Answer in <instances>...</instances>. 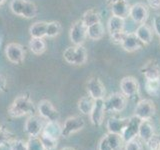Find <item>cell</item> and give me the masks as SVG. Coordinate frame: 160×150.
Wrapping results in <instances>:
<instances>
[{
    "label": "cell",
    "instance_id": "277c9868",
    "mask_svg": "<svg viewBox=\"0 0 160 150\" xmlns=\"http://www.w3.org/2000/svg\"><path fill=\"white\" fill-rule=\"evenodd\" d=\"M38 114L43 120L46 121H58L60 118V113L56 107L49 100L43 99L38 103Z\"/></svg>",
    "mask_w": 160,
    "mask_h": 150
},
{
    "label": "cell",
    "instance_id": "1f68e13d",
    "mask_svg": "<svg viewBox=\"0 0 160 150\" xmlns=\"http://www.w3.org/2000/svg\"><path fill=\"white\" fill-rule=\"evenodd\" d=\"M107 139L111 145V147L113 150H119L121 147V144L123 142V139L120 134H115V133H107L106 134Z\"/></svg>",
    "mask_w": 160,
    "mask_h": 150
},
{
    "label": "cell",
    "instance_id": "b9f144b4",
    "mask_svg": "<svg viewBox=\"0 0 160 150\" xmlns=\"http://www.w3.org/2000/svg\"><path fill=\"white\" fill-rule=\"evenodd\" d=\"M61 150H75V149L72 148V147H64V148H62Z\"/></svg>",
    "mask_w": 160,
    "mask_h": 150
},
{
    "label": "cell",
    "instance_id": "9c48e42d",
    "mask_svg": "<svg viewBox=\"0 0 160 150\" xmlns=\"http://www.w3.org/2000/svg\"><path fill=\"white\" fill-rule=\"evenodd\" d=\"M44 127L43 119L37 116V115H30L25 121L24 124V131L29 137H37L41 134Z\"/></svg>",
    "mask_w": 160,
    "mask_h": 150
},
{
    "label": "cell",
    "instance_id": "e0dca14e",
    "mask_svg": "<svg viewBox=\"0 0 160 150\" xmlns=\"http://www.w3.org/2000/svg\"><path fill=\"white\" fill-rule=\"evenodd\" d=\"M141 72L146 79H158L160 78V66L155 60H150L143 65Z\"/></svg>",
    "mask_w": 160,
    "mask_h": 150
},
{
    "label": "cell",
    "instance_id": "ffe728a7",
    "mask_svg": "<svg viewBox=\"0 0 160 150\" xmlns=\"http://www.w3.org/2000/svg\"><path fill=\"white\" fill-rule=\"evenodd\" d=\"M135 34H136V36L138 37V39L144 45L149 44L153 39L152 28L146 23L140 24L138 26V28L136 29V31H135Z\"/></svg>",
    "mask_w": 160,
    "mask_h": 150
},
{
    "label": "cell",
    "instance_id": "f1b7e54d",
    "mask_svg": "<svg viewBox=\"0 0 160 150\" xmlns=\"http://www.w3.org/2000/svg\"><path fill=\"white\" fill-rule=\"evenodd\" d=\"M145 91L150 96H158L160 94V78L146 79V82H145Z\"/></svg>",
    "mask_w": 160,
    "mask_h": 150
},
{
    "label": "cell",
    "instance_id": "3957f363",
    "mask_svg": "<svg viewBox=\"0 0 160 150\" xmlns=\"http://www.w3.org/2000/svg\"><path fill=\"white\" fill-rule=\"evenodd\" d=\"M64 60L72 65H83L87 60V52L82 45L67 47L63 52Z\"/></svg>",
    "mask_w": 160,
    "mask_h": 150
},
{
    "label": "cell",
    "instance_id": "ab89813d",
    "mask_svg": "<svg viewBox=\"0 0 160 150\" xmlns=\"http://www.w3.org/2000/svg\"><path fill=\"white\" fill-rule=\"evenodd\" d=\"M148 5L152 9L154 10H157L160 9V0H147Z\"/></svg>",
    "mask_w": 160,
    "mask_h": 150
},
{
    "label": "cell",
    "instance_id": "d590c367",
    "mask_svg": "<svg viewBox=\"0 0 160 150\" xmlns=\"http://www.w3.org/2000/svg\"><path fill=\"white\" fill-rule=\"evenodd\" d=\"M11 140V136H10L9 132L6 129H4L3 127H0V148H1L3 145L9 143Z\"/></svg>",
    "mask_w": 160,
    "mask_h": 150
},
{
    "label": "cell",
    "instance_id": "4316f807",
    "mask_svg": "<svg viewBox=\"0 0 160 150\" xmlns=\"http://www.w3.org/2000/svg\"><path fill=\"white\" fill-rule=\"evenodd\" d=\"M30 51L35 55H41L46 50V43L42 38H33L29 41Z\"/></svg>",
    "mask_w": 160,
    "mask_h": 150
},
{
    "label": "cell",
    "instance_id": "4fadbf2b",
    "mask_svg": "<svg viewBox=\"0 0 160 150\" xmlns=\"http://www.w3.org/2000/svg\"><path fill=\"white\" fill-rule=\"evenodd\" d=\"M87 92L90 97H92L94 100L101 99L104 97L105 94V87L104 84L101 82L98 77H91L86 84Z\"/></svg>",
    "mask_w": 160,
    "mask_h": 150
},
{
    "label": "cell",
    "instance_id": "2e32d148",
    "mask_svg": "<svg viewBox=\"0 0 160 150\" xmlns=\"http://www.w3.org/2000/svg\"><path fill=\"white\" fill-rule=\"evenodd\" d=\"M143 43L138 39L136 36V34L134 33H126V35L124 36L121 46L122 48L127 52H134L137 50L141 49L143 47Z\"/></svg>",
    "mask_w": 160,
    "mask_h": 150
},
{
    "label": "cell",
    "instance_id": "8fae6325",
    "mask_svg": "<svg viewBox=\"0 0 160 150\" xmlns=\"http://www.w3.org/2000/svg\"><path fill=\"white\" fill-rule=\"evenodd\" d=\"M142 120L138 118L136 115L128 118V122L125 126L123 132L121 134V137L123 139V141L126 143L130 140H132L134 138H136L138 136V131H139V126Z\"/></svg>",
    "mask_w": 160,
    "mask_h": 150
},
{
    "label": "cell",
    "instance_id": "ba28073f",
    "mask_svg": "<svg viewBox=\"0 0 160 150\" xmlns=\"http://www.w3.org/2000/svg\"><path fill=\"white\" fill-rule=\"evenodd\" d=\"M156 112L154 102L150 99H142L135 107V115L141 120H150Z\"/></svg>",
    "mask_w": 160,
    "mask_h": 150
},
{
    "label": "cell",
    "instance_id": "f35d334b",
    "mask_svg": "<svg viewBox=\"0 0 160 150\" xmlns=\"http://www.w3.org/2000/svg\"><path fill=\"white\" fill-rule=\"evenodd\" d=\"M153 28L154 31L160 37V14H156L153 18Z\"/></svg>",
    "mask_w": 160,
    "mask_h": 150
},
{
    "label": "cell",
    "instance_id": "6da1fadb",
    "mask_svg": "<svg viewBox=\"0 0 160 150\" xmlns=\"http://www.w3.org/2000/svg\"><path fill=\"white\" fill-rule=\"evenodd\" d=\"M8 115L12 118H20L23 116H30L36 112V107L33 101L27 95H20L16 97L8 107Z\"/></svg>",
    "mask_w": 160,
    "mask_h": 150
},
{
    "label": "cell",
    "instance_id": "7402d4cb",
    "mask_svg": "<svg viewBox=\"0 0 160 150\" xmlns=\"http://www.w3.org/2000/svg\"><path fill=\"white\" fill-rule=\"evenodd\" d=\"M62 126H60L58 121H47V123L44 125L42 132L43 134H46L50 137H53L55 139H58L60 136H62Z\"/></svg>",
    "mask_w": 160,
    "mask_h": 150
},
{
    "label": "cell",
    "instance_id": "cb8c5ba5",
    "mask_svg": "<svg viewBox=\"0 0 160 150\" xmlns=\"http://www.w3.org/2000/svg\"><path fill=\"white\" fill-rule=\"evenodd\" d=\"M46 27H47V22L37 21L29 27V33L33 38L43 39L44 37H46Z\"/></svg>",
    "mask_w": 160,
    "mask_h": 150
},
{
    "label": "cell",
    "instance_id": "e575fe53",
    "mask_svg": "<svg viewBox=\"0 0 160 150\" xmlns=\"http://www.w3.org/2000/svg\"><path fill=\"white\" fill-rule=\"evenodd\" d=\"M147 150H160V139L159 136L153 135V136L145 141Z\"/></svg>",
    "mask_w": 160,
    "mask_h": 150
},
{
    "label": "cell",
    "instance_id": "74e56055",
    "mask_svg": "<svg viewBox=\"0 0 160 150\" xmlns=\"http://www.w3.org/2000/svg\"><path fill=\"white\" fill-rule=\"evenodd\" d=\"M98 150H113L112 147H111V145H110V143L108 141L106 134H105L104 136L101 138V140H100Z\"/></svg>",
    "mask_w": 160,
    "mask_h": 150
},
{
    "label": "cell",
    "instance_id": "d4e9b609",
    "mask_svg": "<svg viewBox=\"0 0 160 150\" xmlns=\"http://www.w3.org/2000/svg\"><path fill=\"white\" fill-rule=\"evenodd\" d=\"M81 20L87 27H89L93 24L101 22V14L96 9H89L84 12Z\"/></svg>",
    "mask_w": 160,
    "mask_h": 150
},
{
    "label": "cell",
    "instance_id": "8992f818",
    "mask_svg": "<svg viewBox=\"0 0 160 150\" xmlns=\"http://www.w3.org/2000/svg\"><path fill=\"white\" fill-rule=\"evenodd\" d=\"M69 38L74 45H82L87 38V26L81 19L75 21L69 31Z\"/></svg>",
    "mask_w": 160,
    "mask_h": 150
},
{
    "label": "cell",
    "instance_id": "7c38bea8",
    "mask_svg": "<svg viewBox=\"0 0 160 150\" xmlns=\"http://www.w3.org/2000/svg\"><path fill=\"white\" fill-rule=\"evenodd\" d=\"M120 90L126 98H132L136 96L139 92V83L136 78L132 76H126L120 81Z\"/></svg>",
    "mask_w": 160,
    "mask_h": 150
},
{
    "label": "cell",
    "instance_id": "7a4b0ae2",
    "mask_svg": "<svg viewBox=\"0 0 160 150\" xmlns=\"http://www.w3.org/2000/svg\"><path fill=\"white\" fill-rule=\"evenodd\" d=\"M10 9L13 14L26 19H32L37 15L36 5L29 0H12Z\"/></svg>",
    "mask_w": 160,
    "mask_h": 150
},
{
    "label": "cell",
    "instance_id": "d6986e66",
    "mask_svg": "<svg viewBox=\"0 0 160 150\" xmlns=\"http://www.w3.org/2000/svg\"><path fill=\"white\" fill-rule=\"evenodd\" d=\"M130 8H131V6H130V4L126 1V0L111 4L112 15L120 17L122 19L127 18L130 15Z\"/></svg>",
    "mask_w": 160,
    "mask_h": 150
},
{
    "label": "cell",
    "instance_id": "d6a6232c",
    "mask_svg": "<svg viewBox=\"0 0 160 150\" xmlns=\"http://www.w3.org/2000/svg\"><path fill=\"white\" fill-rule=\"evenodd\" d=\"M26 145H27V150H45L39 136L29 137V139L26 141Z\"/></svg>",
    "mask_w": 160,
    "mask_h": 150
},
{
    "label": "cell",
    "instance_id": "44dd1931",
    "mask_svg": "<svg viewBox=\"0 0 160 150\" xmlns=\"http://www.w3.org/2000/svg\"><path fill=\"white\" fill-rule=\"evenodd\" d=\"M107 27H108V32L110 34V36H111V35L122 33V32H124L125 21L122 18L112 15L108 20Z\"/></svg>",
    "mask_w": 160,
    "mask_h": 150
},
{
    "label": "cell",
    "instance_id": "ee69618b",
    "mask_svg": "<svg viewBox=\"0 0 160 150\" xmlns=\"http://www.w3.org/2000/svg\"><path fill=\"white\" fill-rule=\"evenodd\" d=\"M0 44H1V41H0Z\"/></svg>",
    "mask_w": 160,
    "mask_h": 150
},
{
    "label": "cell",
    "instance_id": "83f0119b",
    "mask_svg": "<svg viewBox=\"0 0 160 150\" xmlns=\"http://www.w3.org/2000/svg\"><path fill=\"white\" fill-rule=\"evenodd\" d=\"M104 36V27L101 22L87 27V37L91 40H100Z\"/></svg>",
    "mask_w": 160,
    "mask_h": 150
},
{
    "label": "cell",
    "instance_id": "8d00e7d4",
    "mask_svg": "<svg viewBox=\"0 0 160 150\" xmlns=\"http://www.w3.org/2000/svg\"><path fill=\"white\" fill-rule=\"evenodd\" d=\"M125 150H143L142 145L136 138H134L125 144Z\"/></svg>",
    "mask_w": 160,
    "mask_h": 150
},
{
    "label": "cell",
    "instance_id": "7bdbcfd3",
    "mask_svg": "<svg viewBox=\"0 0 160 150\" xmlns=\"http://www.w3.org/2000/svg\"><path fill=\"white\" fill-rule=\"evenodd\" d=\"M5 2V0H0V5H2Z\"/></svg>",
    "mask_w": 160,
    "mask_h": 150
},
{
    "label": "cell",
    "instance_id": "52a82bcc",
    "mask_svg": "<svg viewBox=\"0 0 160 150\" xmlns=\"http://www.w3.org/2000/svg\"><path fill=\"white\" fill-rule=\"evenodd\" d=\"M85 126L84 120L79 116H70L62 125V137H70L72 134L82 130Z\"/></svg>",
    "mask_w": 160,
    "mask_h": 150
},
{
    "label": "cell",
    "instance_id": "f6af8a7d",
    "mask_svg": "<svg viewBox=\"0 0 160 150\" xmlns=\"http://www.w3.org/2000/svg\"><path fill=\"white\" fill-rule=\"evenodd\" d=\"M159 139H160V136H159Z\"/></svg>",
    "mask_w": 160,
    "mask_h": 150
},
{
    "label": "cell",
    "instance_id": "9a60e30c",
    "mask_svg": "<svg viewBox=\"0 0 160 150\" xmlns=\"http://www.w3.org/2000/svg\"><path fill=\"white\" fill-rule=\"evenodd\" d=\"M105 107H104V99H97L95 100L94 106L91 113H90V121L94 125V126H101L104 120L105 115Z\"/></svg>",
    "mask_w": 160,
    "mask_h": 150
},
{
    "label": "cell",
    "instance_id": "60d3db41",
    "mask_svg": "<svg viewBox=\"0 0 160 150\" xmlns=\"http://www.w3.org/2000/svg\"><path fill=\"white\" fill-rule=\"evenodd\" d=\"M119 1H123V0H107V2L111 5L113 3H116V2H119Z\"/></svg>",
    "mask_w": 160,
    "mask_h": 150
},
{
    "label": "cell",
    "instance_id": "5bb4252c",
    "mask_svg": "<svg viewBox=\"0 0 160 150\" xmlns=\"http://www.w3.org/2000/svg\"><path fill=\"white\" fill-rule=\"evenodd\" d=\"M130 17L135 23L143 24L149 16V10L144 3H135L130 8Z\"/></svg>",
    "mask_w": 160,
    "mask_h": 150
},
{
    "label": "cell",
    "instance_id": "5b68a950",
    "mask_svg": "<svg viewBox=\"0 0 160 150\" xmlns=\"http://www.w3.org/2000/svg\"><path fill=\"white\" fill-rule=\"evenodd\" d=\"M106 112H121L126 107V97L122 93H113L104 100Z\"/></svg>",
    "mask_w": 160,
    "mask_h": 150
},
{
    "label": "cell",
    "instance_id": "30bf717a",
    "mask_svg": "<svg viewBox=\"0 0 160 150\" xmlns=\"http://www.w3.org/2000/svg\"><path fill=\"white\" fill-rule=\"evenodd\" d=\"M5 55L13 64H22L25 59V51L19 43H9L5 48Z\"/></svg>",
    "mask_w": 160,
    "mask_h": 150
},
{
    "label": "cell",
    "instance_id": "836d02e7",
    "mask_svg": "<svg viewBox=\"0 0 160 150\" xmlns=\"http://www.w3.org/2000/svg\"><path fill=\"white\" fill-rule=\"evenodd\" d=\"M9 150H27L26 142L21 139H13L9 142Z\"/></svg>",
    "mask_w": 160,
    "mask_h": 150
},
{
    "label": "cell",
    "instance_id": "f546056e",
    "mask_svg": "<svg viewBox=\"0 0 160 150\" xmlns=\"http://www.w3.org/2000/svg\"><path fill=\"white\" fill-rule=\"evenodd\" d=\"M39 138L43 144V147L45 150H55L58 145V139H55L53 137H50L46 134L41 133L39 135Z\"/></svg>",
    "mask_w": 160,
    "mask_h": 150
},
{
    "label": "cell",
    "instance_id": "484cf974",
    "mask_svg": "<svg viewBox=\"0 0 160 150\" xmlns=\"http://www.w3.org/2000/svg\"><path fill=\"white\" fill-rule=\"evenodd\" d=\"M94 102H95V100L92 97L83 96L80 98L78 101V104H77L78 110L83 115H90L94 106Z\"/></svg>",
    "mask_w": 160,
    "mask_h": 150
},
{
    "label": "cell",
    "instance_id": "4dcf8cb0",
    "mask_svg": "<svg viewBox=\"0 0 160 150\" xmlns=\"http://www.w3.org/2000/svg\"><path fill=\"white\" fill-rule=\"evenodd\" d=\"M61 24L58 21H50L47 22L46 27V37H56L61 32Z\"/></svg>",
    "mask_w": 160,
    "mask_h": 150
},
{
    "label": "cell",
    "instance_id": "ac0fdd59",
    "mask_svg": "<svg viewBox=\"0 0 160 150\" xmlns=\"http://www.w3.org/2000/svg\"><path fill=\"white\" fill-rule=\"evenodd\" d=\"M128 122V118H115L111 117L107 121V130L109 133H115L121 135Z\"/></svg>",
    "mask_w": 160,
    "mask_h": 150
},
{
    "label": "cell",
    "instance_id": "603a6c76",
    "mask_svg": "<svg viewBox=\"0 0 160 150\" xmlns=\"http://www.w3.org/2000/svg\"><path fill=\"white\" fill-rule=\"evenodd\" d=\"M154 134V128L152 123L149 120H142L139 126V131H138V136L140 139H142L143 141H147L148 139L151 138Z\"/></svg>",
    "mask_w": 160,
    "mask_h": 150
}]
</instances>
